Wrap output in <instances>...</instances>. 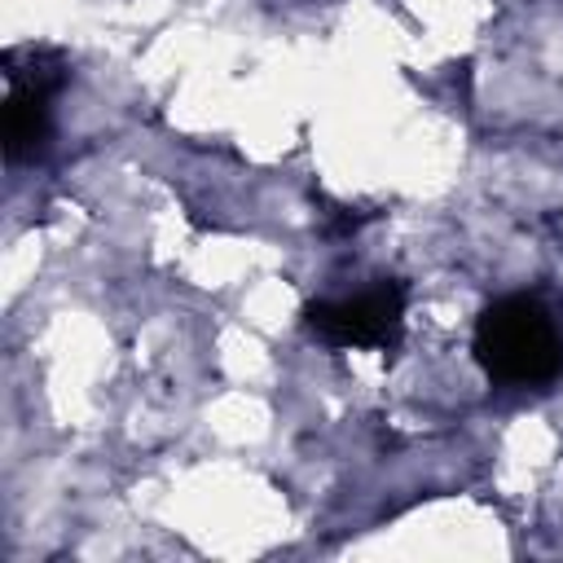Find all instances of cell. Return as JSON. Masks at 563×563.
Segmentation results:
<instances>
[{"label":"cell","instance_id":"3957f363","mask_svg":"<svg viewBox=\"0 0 563 563\" xmlns=\"http://www.w3.org/2000/svg\"><path fill=\"white\" fill-rule=\"evenodd\" d=\"M308 330L330 347H396L405 330V286L378 282L347 299H321L308 308Z\"/></svg>","mask_w":563,"mask_h":563},{"label":"cell","instance_id":"6da1fadb","mask_svg":"<svg viewBox=\"0 0 563 563\" xmlns=\"http://www.w3.org/2000/svg\"><path fill=\"white\" fill-rule=\"evenodd\" d=\"M471 347L479 369L506 387H541L563 374V334L554 317L528 295L488 303L475 321Z\"/></svg>","mask_w":563,"mask_h":563},{"label":"cell","instance_id":"7a4b0ae2","mask_svg":"<svg viewBox=\"0 0 563 563\" xmlns=\"http://www.w3.org/2000/svg\"><path fill=\"white\" fill-rule=\"evenodd\" d=\"M4 154L18 163L48 141V101L62 84V62L48 48H13L4 53Z\"/></svg>","mask_w":563,"mask_h":563}]
</instances>
